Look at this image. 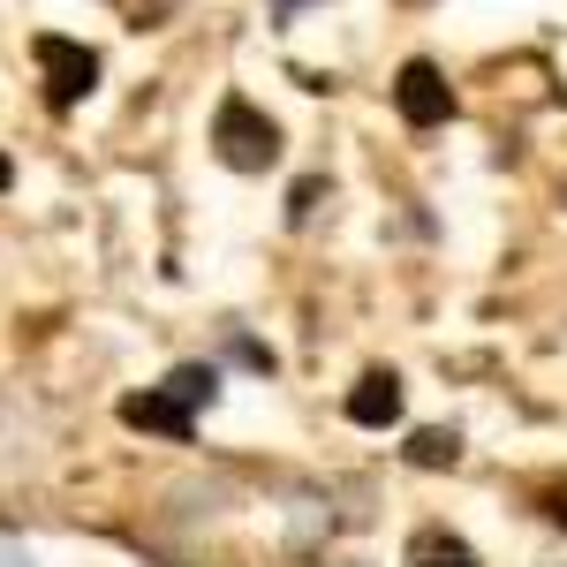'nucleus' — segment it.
Instances as JSON below:
<instances>
[{"instance_id":"13","label":"nucleus","mask_w":567,"mask_h":567,"mask_svg":"<svg viewBox=\"0 0 567 567\" xmlns=\"http://www.w3.org/2000/svg\"><path fill=\"white\" fill-rule=\"evenodd\" d=\"M288 8H303V0H280V16H288Z\"/></svg>"},{"instance_id":"4","label":"nucleus","mask_w":567,"mask_h":567,"mask_svg":"<svg viewBox=\"0 0 567 567\" xmlns=\"http://www.w3.org/2000/svg\"><path fill=\"white\" fill-rule=\"evenodd\" d=\"M122 424H130V432H159V439H189V432H197V416H189L167 386L130 393V401H122Z\"/></svg>"},{"instance_id":"2","label":"nucleus","mask_w":567,"mask_h":567,"mask_svg":"<svg viewBox=\"0 0 567 567\" xmlns=\"http://www.w3.org/2000/svg\"><path fill=\"white\" fill-rule=\"evenodd\" d=\"M39 69H45V99H53V106H76V99L99 91V53L76 45V39H53V31H45L39 39Z\"/></svg>"},{"instance_id":"11","label":"nucleus","mask_w":567,"mask_h":567,"mask_svg":"<svg viewBox=\"0 0 567 567\" xmlns=\"http://www.w3.org/2000/svg\"><path fill=\"white\" fill-rule=\"evenodd\" d=\"M553 523H560V529H567V492H560V499H553Z\"/></svg>"},{"instance_id":"12","label":"nucleus","mask_w":567,"mask_h":567,"mask_svg":"<svg viewBox=\"0 0 567 567\" xmlns=\"http://www.w3.org/2000/svg\"><path fill=\"white\" fill-rule=\"evenodd\" d=\"M8 182H16V167H8V152H0V189H8Z\"/></svg>"},{"instance_id":"9","label":"nucleus","mask_w":567,"mask_h":567,"mask_svg":"<svg viewBox=\"0 0 567 567\" xmlns=\"http://www.w3.org/2000/svg\"><path fill=\"white\" fill-rule=\"evenodd\" d=\"M318 197H326V182H296V189H288V219H310Z\"/></svg>"},{"instance_id":"5","label":"nucleus","mask_w":567,"mask_h":567,"mask_svg":"<svg viewBox=\"0 0 567 567\" xmlns=\"http://www.w3.org/2000/svg\"><path fill=\"white\" fill-rule=\"evenodd\" d=\"M349 424H363V432L401 424V379H393V371H363L349 386Z\"/></svg>"},{"instance_id":"1","label":"nucleus","mask_w":567,"mask_h":567,"mask_svg":"<svg viewBox=\"0 0 567 567\" xmlns=\"http://www.w3.org/2000/svg\"><path fill=\"white\" fill-rule=\"evenodd\" d=\"M213 152H219V167H235V175H265L280 159V122L265 114L258 99L227 91L213 114Z\"/></svg>"},{"instance_id":"8","label":"nucleus","mask_w":567,"mask_h":567,"mask_svg":"<svg viewBox=\"0 0 567 567\" xmlns=\"http://www.w3.org/2000/svg\"><path fill=\"white\" fill-rule=\"evenodd\" d=\"M416 470H454L462 462V432H409V446H401Z\"/></svg>"},{"instance_id":"3","label":"nucleus","mask_w":567,"mask_h":567,"mask_svg":"<svg viewBox=\"0 0 567 567\" xmlns=\"http://www.w3.org/2000/svg\"><path fill=\"white\" fill-rule=\"evenodd\" d=\"M393 106H401L409 130H439V122L454 114V84L439 76V61H401V76H393Z\"/></svg>"},{"instance_id":"6","label":"nucleus","mask_w":567,"mask_h":567,"mask_svg":"<svg viewBox=\"0 0 567 567\" xmlns=\"http://www.w3.org/2000/svg\"><path fill=\"white\" fill-rule=\"evenodd\" d=\"M401 567H484V560H477V545L454 537V529H416L409 553H401Z\"/></svg>"},{"instance_id":"14","label":"nucleus","mask_w":567,"mask_h":567,"mask_svg":"<svg viewBox=\"0 0 567 567\" xmlns=\"http://www.w3.org/2000/svg\"><path fill=\"white\" fill-rule=\"evenodd\" d=\"M560 205H567V189H560Z\"/></svg>"},{"instance_id":"7","label":"nucleus","mask_w":567,"mask_h":567,"mask_svg":"<svg viewBox=\"0 0 567 567\" xmlns=\"http://www.w3.org/2000/svg\"><path fill=\"white\" fill-rule=\"evenodd\" d=\"M159 386H167L182 409L197 416V409H213V401H219V371H213V363H175V371H167Z\"/></svg>"},{"instance_id":"10","label":"nucleus","mask_w":567,"mask_h":567,"mask_svg":"<svg viewBox=\"0 0 567 567\" xmlns=\"http://www.w3.org/2000/svg\"><path fill=\"white\" fill-rule=\"evenodd\" d=\"M0 567H31V560H23V553H16V545H0Z\"/></svg>"}]
</instances>
